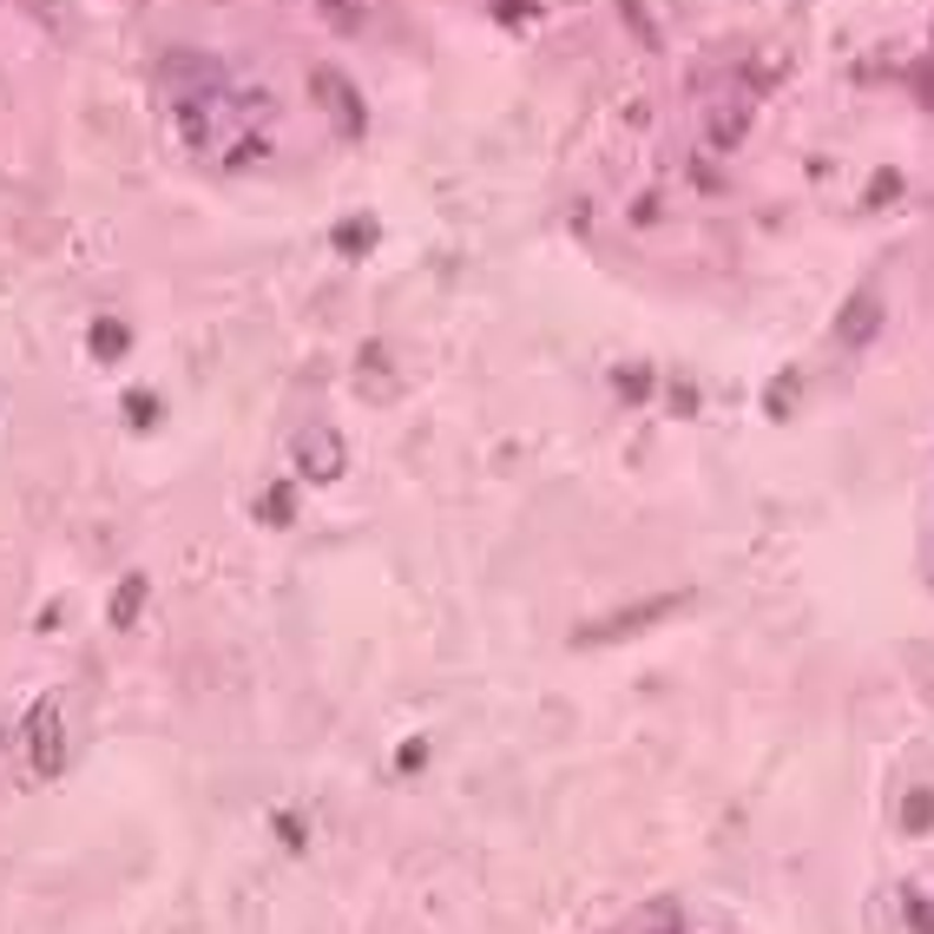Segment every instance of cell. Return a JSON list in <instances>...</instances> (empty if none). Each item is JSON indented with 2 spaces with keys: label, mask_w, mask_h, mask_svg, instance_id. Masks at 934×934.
Here are the masks:
<instances>
[{
  "label": "cell",
  "mask_w": 934,
  "mask_h": 934,
  "mask_svg": "<svg viewBox=\"0 0 934 934\" xmlns=\"http://www.w3.org/2000/svg\"><path fill=\"white\" fill-rule=\"evenodd\" d=\"M691 606V593H659V599H639V606H619V612H606V619H593V626H579L573 632V645H612V639H639V632H652V626H665V619H678Z\"/></svg>",
  "instance_id": "cell-1"
},
{
  "label": "cell",
  "mask_w": 934,
  "mask_h": 934,
  "mask_svg": "<svg viewBox=\"0 0 934 934\" xmlns=\"http://www.w3.org/2000/svg\"><path fill=\"white\" fill-rule=\"evenodd\" d=\"M751 119H757V86L751 79H724L705 99V145L711 151H738L744 132H751Z\"/></svg>",
  "instance_id": "cell-2"
},
{
  "label": "cell",
  "mask_w": 934,
  "mask_h": 934,
  "mask_svg": "<svg viewBox=\"0 0 934 934\" xmlns=\"http://www.w3.org/2000/svg\"><path fill=\"white\" fill-rule=\"evenodd\" d=\"M158 86L178 99V105H211L217 99V86H224V66L217 59H204V53H165V66H158Z\"/></svg>",
  "instance_id": "cell-3"
},
{
  "label": "cell",
  "mask_w": 934,
  "mask_h": 934,
  "mask_svg": "<svg viewBox=\"0 0 934 934\" xmlns=\"http://www.w3.org/2000/svg\"><path fill=\"white\" fill-rule=\"evenodd\" d=\"M310 92H316V105L329 112V125H336L342 138H362L369 112H362V92H356V79H349L342 66H316V72H310Z\"/></svg>",
  "instance_id": "cell-4"
},
{
  "label": "cell",
  "mask_w": 934,
  "mask_h": 934,
  "mask_svg": "<svg viewBox=\"0 0 934 934\" xmlns=\"http://www.w3.org/2000/svg\"><path fill=\"white\" fill-rule=\"evenodd\" d=\"M296 468H303V481H342V468H349V448H342V435L329 428V421H310L303 435H296Z\"/></svg>",
  "instance_id": "cell-5"
},
{
  "label": "cell",
  "mask_w": 934,
  "mask_h": 934,
  "mask_svg": "<svg viewBox=\"0 0 934 934\" xmlns=\"http://www.w3.org/2000/svg\"><path fill=\"white\" fill-rule=\"evenodd\" d=\"M26 751H33V770L40 777H59L66 770V731H59V698H40L26 711Z\"/></svg>",
  "instance_id": "cell-6"
},
{
  "label": "cell",
  "mask_w": 934,
  "mask_h": 934,
  "mask_svg": "<svg viewBox=\"0 0 934 934\" xmlns=\"http://www.w3.org/2000/svg\"><path fill=\"white\" fill-rule=\"evenodd\" d=\"M349 382H356V395H362V402H395V395H402V369H395V349H389V342H362V349H356V369H349Z\"/></svg>",
  "instance_id": "cell-7"
},
{
  "label": "cell",
  "mask_w": 934,
  "mask_h": 934,
  "mask_svg": "<svg viewBox=\"0 0 934 934\" xmlns=\"http://www.w3.org/2000/svg\"><path fill=\"white\" fill-rule=\"evenodd\" d=\"M882 310H889L882 290H856V296L836 310V342H843V349H869V342L882 336Z\"/></svg>",
  "instance_id": "cell-8"
},
{
  "label": "cell",
  "mask_w": 934,
  "mask_h": 934,
  "mask_svg": "<svg viewBox=\"0 0 934 934\" xmlns=\"http://www.w3.org/2000/svg\"><path fill=\"white\" fill-rule=\"evenodd\" d=\"M138 612H145V573H125L119 586H112V606H105V619L125 632V626H138Z\"/></svg>",
  "instance_id": "cell-9"
},
{
  "label": "cell",
  "mask_w": 934,
  "mask_h": 934,
  "mask_svg": "<svg viewBox=\"0 0 934 934\" xmlns=\"http://www.w3.org/2000/svg\"><path fill=\"white\" fill-rule=\"evenodd\" d=\"M86 342H92V356H99V362H119V356H125V349H132V329H125V323H119V316H99V323H92V336H86Z\"/></svg>",
  "instance_id": "cell-10"
},
{
  "label": "cell",
  "mask_w": 934,
  "mask_h": 934,
  "mask_svg": "<svg viewBox=\"0 0 934 934\" xmlns=\"http://www.w3.org/2000/svg\"><path fill=\"white\" fill-rule=\"evenodd\" d=\"M929 830H934V790L915 784V790L902 797V836H929Z\"/></svg>",
  "instance_id": "cell-11"
},
{
  "label": "cell",
  "mask_w": 934,
  "mask_h": 934,
  "mask_svg": "<svg viewBox=\"0 0 934 934\" xmlns=\"http://www.w3.org/2000/svg\"><path fill=\"white\" fill-rule=\"evenodd\" d=\"M902 191H909V178H902L896 165H882V171L869 178V191H863V204H869V211H889V204H896Z\"/></svg>",
  "instance_id": "cell-12"
},
{
  "label": "cell",
  "mask_w": 934,
  "mask_h": 934,
  "mask_svg": "<svg viewBox=\"0 0 934 934\" xmlns=\"http://www.w3.org/2000/svg\"><path fill=\"white\" fill-rule=\"evenodd\" d=\"M257 514H263L270 527H290V520H296V487H290V481H277V487H263V500H257Z\"/></svg>",
  "instance_id": "cell-13"
},
{
  "label": "cell",
  "mask_w": 934,
  "mask_h": 934,
  "mask_svg": "<svg viewBox=\"0 0 934 934\" xmlns=\"http://www.w3.org/2000/svg\"><path fill=\"white\" fill-rule=\"evenodd\" d=\"M797 395H803V375L790 369L784 382H770V389H764V408H770L777 421H790V415H797Z\"/></svg>",
  "instance_id": "cell-14"
},
{
  "label": "cell",
  "mask_w": 934,
  "mask_h": 934,
  "mask_svg": "<svg viewBox=\"0 0 934 934\" xmlns=\"http://www.w3.org/2000/svg\"><path fill=\"white\" fill-rule=\"evenodd\" d=\"M612 389H619V402H632V408H639V402L652 395V369H645V362H626V369L612 375Z\"/></svg>",
  "instance_id": "cell-15"
},
{
  "label": "cell",
  "mask_w": 934,
  "mask_h": 934,
  "mask_svg": "<svg viewBox=\"0 0 934 934\" xmlns=\"http://www.w3.org/2000/svg\"><path fill=\"white\" fill-rule=\"evenodd\" d=\"M336 250H342V257L375 250V224H336Z\"/></svg>",
  "instance_id": "cell-16"
},
{
  "label": "cell",
  "mask_w": 934,
  "mask_h": 934,
  "mask_svg": "<svg viewBox=\"0 0 934 934\" xmlns=\"http://www.w3.org/2000/svg\"><path fill=\"white\" fill-rule=\"evenodd\" d=\"M902 915H909V934H934V902H929V896H909V902H902Z\"/></svg>",
  "instance_id": "cell-17"
},
{
  "label": "cell",
  "mask_w": 934,
  "mask_h": 934,
  "mask_svg": "<svg viewBox=\"0 0 934 934\" xmlns=\"http://www.w3.org/2000/svg\"><path fill=\"white\" fill-rule=\"evenodd\" d=\"M151 415H158L151 395H125V421H132V428H151Z\"/></svg>",
  "instance_id": "cell-18"
},
{
  "label": "cell",
  "mask_w": 934,
  "mask_h": 934,
  "mask_svg": "<svg viewBox=\"0 0 934 934\" xmlns=\"http://www.w3.org/2000/svg\"><path fill=\"white\" fill-rule=\"evenodd\" d=\"M323 13H329V20H336L342 33H349V26L362 20V0H323Z\"/></svg>",
  "instance_id": "cell-19"
},
{
  "label": "cell",
  "mask_w": 934,
  "mask_h": 934,
  "mask_svg": "<svg viewBox=\"0 0 934 934\" xmlns=\"http://www.w3.org/2000/svg\"><path fill=\"white\" fill-rule=\"evenodd\" d=\"M672 408L691 415V408H698V389H691V382H672Z\"/></svg>",
  "instance_id": "cell-20"
},
{
  "label": "cell",
  "mask_w": 934,
  "mask_h": 934,
  "mask_svg": "<svg viewBox=\"0 0 934 934\" xmlns=\"http://www.w3.org/2000/svg\"><path fill=\"white\" fill-rule=\"evenodd\" d=\"M421 757H428L421 744H402V751H395V770H421Z\"/></svg>",
  "instance_id": "cell-21"
},
{
  "label": "cell",
  "mask_w": 934,
  "mask_h": 934,
  "mask_svg": "<svg viewBox=\"0 0 934 934\" xmlns=\"http://www.w3.org/2000/svg\"><path fill=\"white\" fill-rule=\"evenodd\" d=\"M922 105H934V72H922Z\"/></svg>",
  "instance_id": "cell-22"
}]
</instances>
